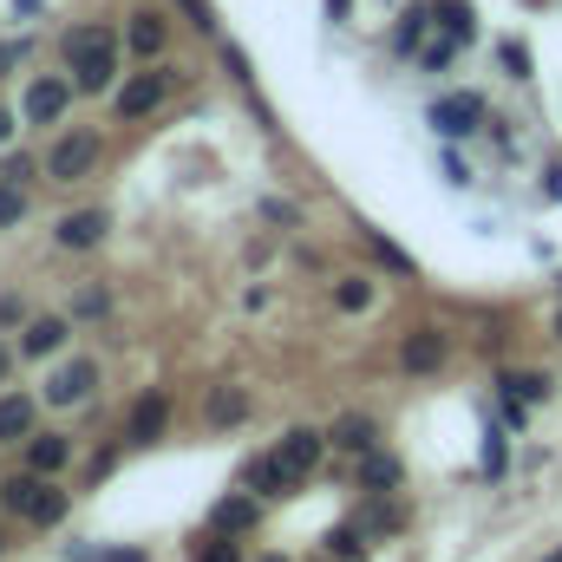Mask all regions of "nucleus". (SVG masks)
I'll list each match as a JSON object with an SVG mask.
<instances>
[{
  "label": "nucleus",
  "instance_id": "nucleus-1",
  "mask_svg": "<svg viewBox=\"0 0 562 562\" xmlns=\"http://www.w3.org/2000/svg\"><path fill=\"white\" fill-rule=\"evenodd\" d=\"M66 66L79 79V92H105L112 72H119V40L112 26H72L66 33Z\"/></svg>",
  "mask_w": 562,
  "mask_h": 562
},
{
  "label": "nucleus",
  "instance_id": "nucleus-2",
  "mask_svg": "<svg viewBox=\"0 0 562 562\" xmlns=\"http://www.w3.org/2000/svg\"><path fill=\"white\" fill-rule=\"evenodd\" d=\"M0 504H7L20 524H40V530H53V524L66 517V504H72V497H66V491H59L46 471H20V477H7V484H0Z\"/></svg>",
  "mask_w": 562,
  "mask_h": 562
},
{
  "label": "nucleus",
  "instance_id": "nucleus-3",
  "mask_svg": "<svg viewBox=\"0 0 562 562\" xmlns=\"http://www.w3.org/2000/svg\"><path fill=\"white\" fill-rule=\"evenodd\" d=\"M72 92H79V79L40 72V79L26 86V125H53V119H66V112H72Z\"/></svg>",
  "mask_w": 562,
  "mask_h": 562
},
{
  "label": "nucleus",
  "instance_id": "nucleus-4",
  "mask_svg": "<svg viewBox=\"0 0 562 562\" xmlns=\"http://www.w3.org/2000/svg\"><path fill=\"white\" fill-rule=\"evenodd\" d=\"M484 125V99L477 92H445V99H431V132L438 138H471Z\"/></svg>",
  "mask_w": 562,
  "mask_h": 562
},
{
  "label": "nucleus",
  "instance_id": "nucleus-5",
  "mask_svg": "<svg viewBox=\"0 0 562 562\" xmlns=\"http://www.w3.org/2000/svg\"><path fill=\"white\" fill-rule=\"evenodd\" d=\"M99 132H72V138H59L46 150V177H59V183H72V177H92V164H99Z\"/></svg>",
  "mask_w": 562,
  "mask_h": 562
},
{
  "label": "nucleus",
  "instance_id": "nucleus-6",
  "mask_svg": "<svg viewBox=\"0 0 562 562\" xmlns=\"http://www.w3.org/2000/svg\"><path fill=\"white\" fill-rule=\"evenodd\" d=\"M321 451H327V431H307V425H294V431H288V438H281V445H276L281 471H288L294 484L321 471Z\"/></svg>",
  "mask_w": 562,
  "mask_h": 562
},
{
  "label": "nucleus",
  "instance_id": "nucleus-7",
  "mask_svg": "<svg viewBox=\"0 0 562 562\" xmlns=\"http://www.w3.org/2000/svg\"><path fill=\"white\" fill-rule=\"evenodd\" d=\"M164 99H170V72H138V79H125V92L112 105H119V119H150Z\"/></svg>",
  "mask_w": 562,
  "mask_h": 562
},
{
  "label": "nucleus",
  "instance_id": "nucleus-8",
  "mask_svg": "<svg viewBox=\"0 0 562 562\" xmlns=\"http://www.w3.org/2000/svg\"><path fill=\"white\" fill-rule=\"evenodd\" d=\"M92 386H99V367L92 360H66L46 380V406H79V400H92Z\"/></svg>",
  "mask_w": 562,
  "mask_h": 562
},
{
  "label": "nucleus",
  "instance_id": "nucleus-9",
  "mask_svg": "<svg viewBox=\"0 0 562 562\" xmlns=\"http://www.w3.org/2000/svg\"><path fill=\"white\" fill-rule=\"evenodd\" d=\"M445 353H451V340H445L438 327H413V334L400 340V367H406V373H438Z\"/></svg>",
  "mask_w": 562,
  "mask_h": 562
},
{
  "label": "nucleus",
  "instance_id": "nucleus-10",
  "mask_svg": "<svg viewBox=\"0 0 562 562\" xmlns=\"http://www.w3.org/2000/svg\"><path fill=\"white\" fill-rule=\"evenodd\" d=\"M105 229H112V216L105 210H72V216H59V249H99L105 243Z\"/></svg>",
  "mask_w": 562,
  "mask_h": 562
},
{
  "label": "nucleus",
  "instance_id": "nucleus-11",
  "mask_svg": "<svg viewBox=\"0 0 562 562\" xmlns=\"http://www.w3.org/2000/svg\"><path fill=\"white\" fill-rule=\"evenodd\" d=\"M164 425H170V400H164V393H144L138 406H132V419H125V438H132V445H157Z\"/></svg>",
  "mask_w": 562,
  "mask_h": 562
},
{
  "label": "nucleus",
  "instance_id": "nucleus-12",
  "mask_svg": "<svg viewBox=\"0 0 562 562\" xmlns=\"http://www.w3.org/2000/svg\"><path fill=\"white\" fill-rule=\"evenodd\" d=\"M210 524H216L223 537H243V530L262 524V504H256V497H223V504L210 510Z\"/></svg>",
  "mask_w": 562,
  "mask_h": 562
},
{
  "label": "nucleus",
  "instance_id": "nucleus-13",
  "mask_svg": "<svg viewBox=\"0 0 562 562\" xmlns=\"http://www.w3.org/2000/svg\"><path fill=\"white\" fill-rule=\"evenodd\" d=\"M327 438H334V451H353V458H367V451L380 445V425L360 419V413H347V419H334V431H327Z\"/></svg>",
  "mask_w": 562,
  "mask_h": 562
},
{
  "label": "nucleus",
  "instance_id": "nucleus-14",
  "mask_svg": "<svg viewBox=\"0 0 562 562\" xmlns=\"http://www.w3.org/2000/svg\"><path fill=\"white\" fill-rule=\"evenodd\" d=\"M20 438H33V400L26 393H7L0 400V445H20Z\"/></svg>",
  "mask_w": 562,
  "mask_h": 562
},
{
  "label": "nucleus",
  "instance_id": "nucleus-15",
  "mask_svg": "<svg viewBox=\"0 0 562 562\" xmlns=\"http://www.w3.org/2000/svg\"><path fill=\"white\" fill-rule=\"evenodd\" d=\"M66 458H72V445H66L59 431H33V438H26V464H33V471H46V477H53Z\"/></svg>",
  "mask_w": 562,
  "mask_h": 562
},
{
  "label": "nucleus",
  "instance_id": "nucleus-16",
  "mask_svg": "<svg viewBox=\"0 0 562 562\" xmlns=\"http://www.w3.org/2000/svg\"><path fill=\"white\" fill-rule=\"evenodd\" d=\"M164 40H170V26H164V13H132V26H125V46L132 53H164Z\"/></svg>",
  "mask_w": 562,
  "mask_h": 562
},
{
  "label": "nucleus",
  "instance_id": "nucleus-17",
  "mask_svg": "<svg viewBox=\"0 0 562 562\" xmlns=\"http://www.w3.org/2000/svg\"><path fill=\"white\" fill-rule=\"evenodd\" d=\"M66 334H72V327H66L59 314H46V321H26V340H20V353H59V347H66Z\"/></svg>",
  "mask_w": 562,
  "mask_h": 562
},
{
  "label": "nucleus",
  "instance_id": "nucleus-18",
  "mask_svg": "<svg viewBox=\"0 0 562 562\" xmlns=\"http://www.w3.org/2000/svg\"><path fill=\"white\" fill-rule=\"evenodd\" d=\"M243 484H249V491H256V497H281V491H288V484H294V477H288V471H281V458H276V451H269V458H256V464H249V471H243Z\"/></svg>",
  "mask_w": 562,
  "mask_h": 562
},
{
  "label": "nucleus",
  "instance_id": "nucleus-19",
  "mask_svg": "<svg viewBox=\"0 0 562 562\" xmlns=\"http://www.w3.org/2000/svg\"><path fill=\"white\" fill-rule=\"evenodd\" d=\"M203 419H210V425H243V419H249V393L216 386V393H210V406H203Z\"/></svg>",
  "mask_w": 562,
  "mask_h": 562
},
{
  "label": "nucleus",
  "instance_id": "nucleus-20",
  "mask_svg": "<svg viewBox=\"0 0 562 562\" xmlns=\"http://www.w3.org/2000/svg\"><path fill=\"white\" fill-rule=\"evenodd\" d=\"M360 484H367V491H386V484H400V458L373 445V451L360 458Z\"/></svg>",
  "mask_w": 562,
  "mask_h": 562
},
{
  "label": "nucleus",
  "instance_id": "nucleus-21",
  "mask_svg": "<svg viewBox=\"0 0 562 562\" xmlns=\"http://www.w3.org/2000/svg\"><path fill=\"white\" fill-rule=\"evenodd\" d=\"M327 557H334V562H360V557H367V530H360V524L334 530V537H327Z\"/></svg>",
  "mask_w": 562,
  "mask_h": 562
},
{
  "label": "nucleus",
  "instance_id": "nucleus-22",
  "mask_svg": "<svg viewBox=\"0 0 562 562\" xmlns=\"http://www.w3.org/2000/svg\"><path fill=\"white\" fill-rule=\"evenodd\" d=\"M334 301H340L347 314H367V307H373V281H367V276H347L340 288H334Z\"/></svg>",
  "mask_w": 562,
  "mask_h": 562
},
{
  "label": "nucleus",
  "instance_id": "nucleus-23",
  "mask_svg": "<svg viewBox=\"0 0 562 562\" xmlns=\"http://www.w3.org/2000/svg\"><path fill=\"white\" fill-rule=\"evenodd\" d=\"M20 216H26V190L0 177V229H20Z\"/></svg>",
  "mask_w": 562,
  "mask_h": 562
},
{
  "label": "nucleus",
  "instance_id": "nucleus-24",
  "mask_svg": "<svg viewBox=\"0 0 562 562\" xmlns=\"http://www.w3.org/2000/svg\"><path fill=\"white\" fill-rule=\"evenodd\" d=\"M425 20H431L425 7H413V13L400 20V33H393V46H400V53H419V40H425Z\"/></svg>",
  "mask_w": 562,
  "mask_h": 562
},
{
  "label": "nucleus",
  "instance_id": "nucleus-25",
  "mask_svg": "<svg viewBox=\"0 0 562 562\" xmlns=\"http://www.w3.org/2000/svg\"><path fill=\"white\" fill-rule=\"evenodd\" d=\"M504 393H517V400L530 406V400H543V393H550V380H543V373H510V380H504Z\"/></svg>",
  "mask_w": 562,
  "mask_h": 562
},
{
  "label": "nucleus",
  "instance_id": "nucleus-26",
  "mask_svg": "<svg viewBox=\"0 0 562 562\" xmlns=\"http://www.w3.org/2000/svg\"><path fill=\"white\" fill-rule=\"evenodd\" d=\"M458 46H464V40H451V33H445V40H431V46H425V53H419V59H425V72H445Z\"/></svg>",
  "mask_w": 562,
  "mask_h": 562
},
{
  "label": "nucleus",
  "instance_id": "nucleus-27",
  "mask_svg": "<svg viewBox=\"0 0 562 562\" xmlns=\"http://www.w3.org/2000/svg\"><path fill=\"white\" fill-rule=\"evenodd\" d=\"M33 170H46V164H33V157H26V150H13V157H7V164H0V177H7V183H26V177H33Z\"/></svg>",
  "mask_w": 562,
  "mask_h": 562
},
{
  "label": "nucleus",
  "instance_id": "nucleus-28",
  "mask_svg": "<svg viewBox=\"0 0 562 562\" xmlns=\"http://www.w3.org/2000/svg\"><path fill=\"white\" fill-rule=\"evenodd\" d=\"M445 33H451V40H471V7L451 0V7H445Z\"/></svg>",
  "mask_w": 562,
  "mask_h": 562
},
{
  "label": "nucleus",
  "instance_id": "nucleus-29",
  "mask_svg": "<svg viewBox=\"0 0 562 562\" xmlns=\"http://www.w3.org/2000/svg\"><path fill=\"white\" fill-rule=\"evenodd\" d=\"M367 243H373V256H380L386 269H400V276H413V262H406V256H400V249H393L386 236H367Z\"/></svg>",
  "mask_w": 562,
  "mask_h": 562
},
{
  "label": "nucleus",
  "instance_id": "nucleus-30",
  "mask_svg": "<svg viewBox=\"0 0 562 562\" xmlns=\"http://www.w3.org/2000/svg\"><path fill=\"white\" fill-rule=\"evenodd\" d=\"M504 66H510V79H530V53H524V46H517V40H510V46H504Z\"/></svg>",
  "mask_w": 562,
  "mask_h": 562
},
{
  "label": "nucleus",
  "instance_id": "nucleus-31",
  "mask_svg": "<svg viewBox=\"0 0 562 562\" xmlns=\"http://www.w3.org/2000/svg\"><path fill=\"white\" fill-rule=\"evenodd\" d=\"M484 471H491V477L504 471V431H491V438H484Z\"/></svg>",
  "mask_w": 562,
  "mask_h": 562
},
{
  "label": "nucleus",
  "instance_id": "nucleus-32",
  "mask_svg": "<svg viewBox=\"0 0 562 562\" xmlns=\"http://www.w3.org/2000/svg\"><path fill=\"white\" fill-rule=\"evenodd\" d=\"M183 13H190V26H203V33H216V13H210V0H183Z\"/></svg>",
  "mask_w": 562,
  "mask_h": 562
},
{
  "label": "nucleus",
  "instance_id": "nucleus-33",
  "mask_svg": "<svg viewBox=\"0 0 562 562\" xmlns=\"http://www.w3.org/2000/svg\"><path fill=\"white\" fill-rule=\"evenodd\" d=\"M20 59H26V40H20V46H13V40H7V46H0V79H7V72H13V66H20Z\"/></svg>",
  "mask_w": 562,
  "mask_h": 562
},
{
  "label": "nucleus",
  "instance_id": "nucleus-34",
  "mask_svg": "<svg viewBox=\"0 0 562 562\" xmlns=\"http://www.w3.org/2000/svg\"><path fill=\"white\" fill-rule=\"evenodd\" d=\"M196 562H243V550H236V543H210Z\"/></svg>",
  "mask_w": 562,
  "mask_h": 562
},
{
  "label": "nucleus",
  "instance_id": "nucleus-35",
  "mask_svg": "<svg viewBox=\"0 0 562 562\" xmlns=\"http://www.w3.org/2000/svg\"><path fill=\"white\" fill-rule=\"evenodd\" d=\"M79 562H144V550H105V557H86L79 550Z\"/></svg>",
  "mask_w": 562,
  "mask_h": 562
},
{
  "label": "nucleus",
  "instance_id": "nucleus-36",
  "mask_svg": "<svg viewBox=\"0 0 562 562\" xmlns=\"http://www.w3.org/2000/svg\"><path fill=\"white\" fill-rule=\"evenodd\" d=\"M26 307H20V294H0V321H20Z\"/></svg>",
  "mask_w": 562,
  "mask_h": 562
},
{
  "label": "nucleus",
  "instance_id": "nucleus-37",
  "mask_svg": "<svg viewBox=\"0 0 562 562\" xmlns=\"http://www.w3.org/2000/svg\"><path fill=\"white\" fill-rule=\"evenodd\" d=\"M353 13V0H327V20H347Z\"/></svg>",
  "mask_w": 562,
  "mask_h": 562
},
{
  "label": "nucleus",
  "instance_id": "nucleus-38",
  "mask_svg": "<svg viewBox=\"0 0 562 562\" xmlns=\"http://www.w3.org/2000/svg\"><path fill=\"white\" fill-rule=\"evenodd\" d=\"M7 373H13V353H7V347H0V386H7Z\"/></svg>",
  "mask_w": 562,
  "mask_h": 562
},
{
  "label": "nucleus",
  "instance_id": "nucleus-39",
  "mask_svg": "<svg viewBox=\"0 0 562 562\" xmlns=\"http://www.w3.org/2000/svg\"><path fill=\"white\" fill-rule=\"evenodd\" d=\"M7 132H13V112H7V105H0V144H7Z\"/></svg>",
  "mask_w": 562,
  "mask_h": 562
},
{
  "label": "nucleus",
  "instance_id": "nucleus-40",
  "mask_svg": "<svg viewBox=\"0 0 562 562\" xmlns=\"http://www.w3.org/2000/svg\"><path fill=\"white\" fill-rule=\"evenodd\" d=\"M557 334H562V314H557Z\"/></svg>",
  "mask_w": 562,
  "mask_h": 562
},
{
  "label": "nucleus",
  "instance_id": "nucleus-41",
  "mask_svg": "<svg viewBox=\"0 0 562 562\" xmlns=\"http://www.w3.org/2000/svg\"><path fill=\"white\" fill-rule=\"evenodd\" d=\"M269 562H288V557H269Z\"/></svg>",
  "mask_w": 562,
  "mask_h": 562
},
{
  "label": "nucleus",
  "instance_id": "nucleus-42",
  "mask_svg": "<svg viewBox=\"0 0 562 562\" xmlns=\"http://www.w3.org/2000/svg\"><path fill=\"white\" fill-rule=\"evenodd\" d=\"M550 562H562V550H557V557H550Z\"/></svg>",
  "mask_w": 562,
  "mask_h": 562
},
{
  "label": "nucleus",
  "instance_id": "nucleus-43",
  "mask_svg": "<svg viewBox=\"0 0 562 562\" xmlns=\"http://www.w3.org/2000/svg\"><path fill=\"white\" fill-rule=\"evenodd\" d=\"M0 550H7V537H0Z\"/></svg>",
  "mask_w": 562,
  "mask_h": 562
}]
</instances>
